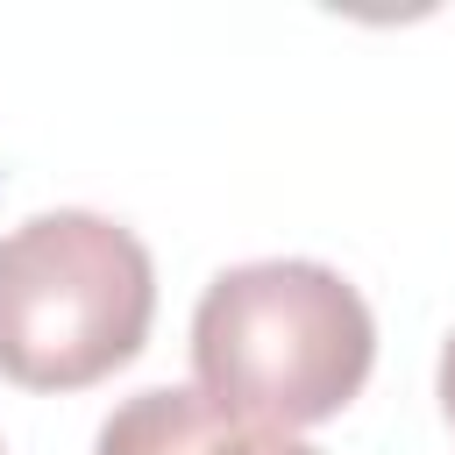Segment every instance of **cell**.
<instances>
[{"label": "cell", "mask_w": 455, "mask_h": 455, "mask_svg": "<svg viewBox=\"0 0 455 455\" xmlns=\"http://www.w3.org/2000/svg\"><path fill=\"white\" fill-rule=\"evenodd\" d=\"M377 355V320L363 291L306 256L235 263L206 284L192 313L199 391L256 427H320L334 419Z\"/></svg>", "instance_id": "1"}, {"label": "cell", "mask_w": 455, "mask_h": 455, "mask_svg": "<svg viewBox=\"0 0 455 455\" xmlns=\"http://www.w3.org/2000/svg\"><path fill=\"white\" fill-rule=\"evenodd\" d=\"M156 313L149 249L85 206L36 213L0 235V377L28 391H85L114 377Z\"/></svg>", "instance_id": "2"}, {"label": "cell", "mask_w": 455, "mask_h": 455, "mask_svg": "<svg viewBox=\"0 0 455 455\" xmlns=\"http://www.w3.org/2000/svg\"><path fill=\"white\" fill-rule=\"evenodd\" d=\"M100 455H320V448L213 405L199 384H149L107 412Z\"/></svg>", "instance_id": "3"}, {"label": "cell", "mask_w": 455, "mask_h": 455, "mask_svg": "<svg viewBox=\"0 0 455 455\" xmlns=\"http://www.w3.org/2000/svg\"><path fill=\"white\" fill-rule=\"evenodd\" d=\"M441 412L455 419V334H448V348H441Z\"/></svg>", "instance_id": "4"}]
</instances>
